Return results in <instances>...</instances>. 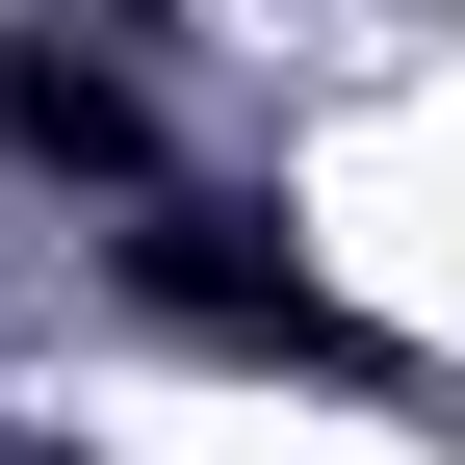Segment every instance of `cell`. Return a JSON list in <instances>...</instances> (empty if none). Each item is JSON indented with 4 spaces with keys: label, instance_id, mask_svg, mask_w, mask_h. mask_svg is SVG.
Segmentation results:
<instances>
[{
    "label": "cell",
    "instance_id": "6da1fadb",
    "mask_svg": "<svg viewBox=\"0 0 465 465\" xmlns=\"http://www.w3.org/2000/svg\"><path fill=\"white\" fill-rule=\"evenodd\" d=\"M104 284H130L155 336H207V362H311V388H362V311L311 284V232H284V207L155 182V207H104Z\"/></svg>",
    "mask_w": 465,
    "mask_h": 465
},
{
    "label": "cell",
    "instance_id": "7a4b0ae2",
    "mask_svg": "<svg viewBox=\"0 0 465 465\" xmlns=\"http://www.w3.org/2000/svg\"><path fill=\"white\" fill-rule=\"evenodd\" d=\"M0 155H26V182L155 207V104H130V52H78V0H52V26H0Z\"/></svg>",
    "mask_w": 465,
    "mask_h": 465
},
{
    "label": "cell",
    "instance_id": "3957f363",
    "mask_svg": "<svg viewBox=\"0 0 465 465\" xmlns=\"http://www.w3.org/2000/svg\"><path fill=\"white\" fill-rule=\"evenodd\" d=\"M0 465H78V440H26V414H0Z\"/></svg>",
    "mask_w": 465,
    "mask_h": 465
}]
</instances>
